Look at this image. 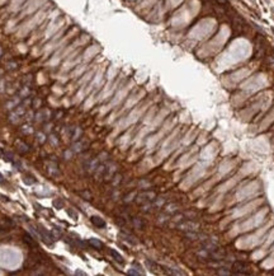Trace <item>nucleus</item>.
<instances>
[{
  "mask_svg": "<svg viewBox=\"0 0 274 276\" xmlns=\"http://www.w3.org/2000/svg\"><path fill=\"white\" fill-rule=\"evenodd\" d=\"M36 230H37V233L40 234V237H41L42 239H43V241L46 242L47 244H52L53 242H55L52 234H51L50 232H47V230H46L42 225H37V229H36Z\"/></svg>",
  "mask_w": 274,
  "mask_h": 276,
  "instance_id": "obj_1",
  "label": "nucleus"
},
{
  "mask_svg": "<svg viewBox=\"0 0 274 276\" xmlns=\"http://www.w3.org/2000/svg\"><path fill=\"white\" fill-rule=\"evenodd\" d=\"M155 195L154 192H144V193H140L137 196V202L138 204H150L151 201L155 200Z\"/></svg>",
  "mask_w": 274,
  "mask_h": 276,
  "instance_id": "obj_2",
  "label": "nucleus"
},
{
  "mask_svg": "<svg viewBox=\"0 0 274 276\" xmlns=\"http://www.w3.org/2000/svg\"><path fill=\"white\" fill-rule=\"evenodd\" d=\"M179 228L183 230H190V232H194L197 230L199 225L197 224V223H193V221H185V223H182V224H179Z\"/></svg>",
  "mask_w": 274,
  "mask_h": 276,
  "instance_id": "obj_3",
  "label": "nucleus"
},
{
  "mask_svg": "<svg viewBox=\"0 0 274 276\" xmlns=\"http://www.w3.org/2000/svg\"><path fill=\"white\" fill-rule=\"evenodd\" d=\"M90 221L93 223V225H95L97 228H104L105 227V221L103 220V219L100 216H92L90 218Z\"/></svg>",
  "mask_w": 274,
  "mask_h": 276,
  "instance_id": "obj_4",
  "label": "nucleus"
},
{
  "mask_svg": "<svg viewBox=\"0 0 274 276\" xmlns=\"http://www.w3.org/2000/svg\"><path fill=\"white\" fill-rule=\"evenodd\" d=\"M232 269L235 271V274H246V266L241 262H235Z\"/></svg>",
  "mask_w": 274,
  "mask_h": 276,
  "instance_id": "obj_5",
  "label": "nucleus"
},
{
  "mask_svg": "<svg viewBox=\"0 0 274 276\" xmlns=\"http://www.w3.org/2000/svg\"><path fill=\"white\" fill-rule=\"evenodd\" d=\"M23 238H24V242L31 247V248H37V242L33 239L29 234H27V233H26V234L23 235Z\"/></svg>",
  "mask_w": 274,
  "mask_h": 276,
  "instance_id": "obj_6",
  "label": "nucleus"
},
{
  "mask_svg": "<svg viewBox=\"0 0 274 276\" xmlns=\"http://www.w3.org/2000/svg\"><path fill=\"white\" fill-rule=\"evenodd\" d=\"M88 243L90 244L92 247H94V248H97V249L103 248V243L99 239H95V238H90V239L88 241Z\"/></svg>",
  "mask_w": 274,
  "mask_h": 276,
  "instance_id": "obj_7",
  "label": "nucleus"
},
{
  "mask_svg": "<svg viewBox=\"0 0 274 276\" xmlns=\"http://www.w3.org/2000/svg\"><path fill=\"white\" fill-rule=\"evenodd\" d=\"M109 253H111V256L113 257V258H114V260L117 261V262H119V263H123V262H125L123 257H122L119 253H118V252H117L116 249H109Z\"/></svg>",
  "mask_w": 274,
  "mask_h": 276,
  "instance_id": "obj_8",
  "label": "nucleus"
},
{
  "mask_svg": "<svg viewBox=\"0 0 274 276\" xmlns=\"http://www.w3.org/2000/svg\"><path fill=\"white\" fill-rule=\"evenodd\" d=\"M3 158H4V160H7V162H12V163L17 164L15 162H14V155H13L12 153H3Z\"/></svg>",
  "mask_w": 274,
  "mask_h": 276,
  "instance_id": "obj_9",
  "label": "nucleus"
},
{
  "mask_svg": "<svg viewBox=\"0 0 274 276\" xmlns=\"http://www.w3.org/2000/svg\"><path fill=\"white\" fill-rule=\"evenodd\" d=\"M128 274H130V275H140L141 272H137V271H135V269H131V270L128 271Z\"/></svg>",
  "mask_w": 274,
  "mask_h": 276,
  "instance_id": "obj_10",
  "label": "nucleus"
},
{
  "mask_svg": "<svg viewBox=\"0 0 274 276\" xmlns=\"http://www.w3.org/2000/svg\"><path fill=\"white\" fill-rule=\"evenodd\" d=\"M218 4H221V5H226L227 4V0H216Z\"/></svg>",
  "mask_w": 274,
  "mask_h": 276,
  "instance_id": "obj_11",
  "label": "nucleus"
},
{
  "mask_svg": "<svg viewBox=\"0 0 274 276\" xmlns=\"http://www.w3.org/2000/svg\"><path fill=\"white\" fill-rule=\"evenodd\" d=\"M4 182H5V179H4V176L0 173V183H4Z\"/></svg>",
  "mask_w": 274,
  "mask_h": 276,
  "instance_id": "obj_12",
  "label": "nucleus"
},
{
  "mask_svg": "<svg viewBox=\"0 0 274 276\" xmlns=\"http://www.w3.org/2000/svg\"><path fill=\"white\" fill-rule=\"evenodd\" d=\"M3 153H4V151H3V150H0V158L3 156Z\"/></svg>",
  "mask_w": 274,
  "mask_h": 276,
  "instance_id": "obj_13",
  "label": "nucleus"
}]
</instances>
